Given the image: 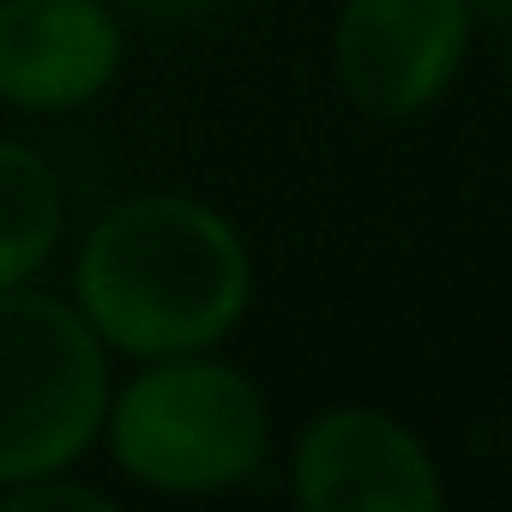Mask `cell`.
Instances as JSON below:
<instances>
[{
    "instance_id": "cell-2",
    "label": "cell",
    "mask_w": 512,
    "mask_h": 512,
    "mask_svg": "<svg viewBox=\"0 0 512 512\" xmlns=\"http://www.w3.org/2000/svg\"><path fill=\"white\" fill-rule=\"evenodd\" d=\"M103 440L127 482L193 500L260 476L272 452V410L253 374L211 350L157 356L109 392Z\"/></svg>"
},
{
    "instance_id": "cell-6",
    "label": "cell",
    "mask_w": 512,
    "mask_h": 512,
    "mask_svg": "<svg viewBox=\"0 0 512 512\" xmlns=\"http://www.w3.org/2000/svg\"><path fill=\"white\" fill-rule=\"evenodd\" d=\"M127 61L115 0H0V103L67 115L97 103Z\"/></svg>"
},
{
    "instance_id": "cell-3",
    "label": "cell",
    "mask_w": 512,
    "mask_h": 512,
    "mask_svg": "<svg viewBox=\"0 0 512 512\" xmlns=\"http://www.w3.org/2000/svg\"><path fill=\"white\" fill-rule=\"evenodd\" d=\"M109 392V350L73 302L0 290V488L73 470L103 440Z\"/></svg>"
},
{
    "instance_id": "cell-4",
    "label": "cell",
    "mask_w": 512,
    "mask_h": 512,
    "mask_svg": "<svg viewBox=\"0 0 512 512\" xmlns=\"http://www.w3.org/2000/svg\"><path fill=\"white\" fill-rule=\"evenodd\" d=\"M470 31V0H344L332 31V67L362 115L404 121L446 97L470 55Z\"/></svg>"
},
{
    "instance_id": "cell-1",
    "label": "cell",
    "mask_w": 512,
    "mask_h": 512,
    "mask_svg": "<svg viewBox=\"0 0 512 512\" xmlns=\"http://www.w3.org/2000/svg\"><path fill=\"white\" fill-rule=\"evenodd\" d=\"M253 302V253L241 229L187 193L109 205L73 266V308L109 356L157 362L217 350Z\"/></svg>"
},
{
    "instance_id": "cell-5",
    "label": "cell",
    "mask_w": 512,
    "mask_h": 512,
    "mask_svg": "<svg viewBox=\"0 0 512 512\" xmlns=\"http://www.w3.org/2000/svg\"><path fill=\"white\" fill-rule=\"evenodd\" d=\"M290 494L302 512H440L446 482L434 452L374 404L320 410L290 458Z\"/></svg>"
},
{
    "instance_id": "cell-9",
    "label": "cell",
    "mask_w": 512,
    "mask_h": 512,
    "mask_svg": "<svg viewBox=\"0 0 512 512\" xmlns=\"http://www.w3.org/2000/svg\"><path fill=\"white\" fill-rule=\"evenodd\" d=\"M223 0H115L121 19H139V25H157V31H187L199 19H211Z\"/></svg>"
},
{
    "instance_id": "cell-8",
    "label": "cell",
    "mask_w": 512,
    "mask_h": 512,
    "mask_svg": "<svg viewBox=\"0 0 512 512\" xmlns=\"http://www.w3.org/2000/svg\"><path fill=\"white\" fill-rule=\"evenodd\" d=\"M0 506L7 512H109V494L79 482L73 470H43V476L0 488Z\"/></svg>"
},
{
    "instance_id": "cell-10",
    "label": "cell",
    "mask_w": 512,
    "mask_h": 512,
    "mask_svg": "<svg viewBox=\"0 0 512 512\" xmlns=\"http://www.w3.org/2000/svg\"><path fill=\"white\" fill-rule=\"evenodd\" d=\"M506 85H512V25H506Z\"/></svg>"
},
{
    "instance_id": "cell-7",
    "label": "cell",
    "mask_w": 512,
    "mask_h": 512,
    "mask_svg": "<svg viewBox=\"0 0 512 512\" xmlns=\"http://www.w3.org/2000/svg\"><path fill=\"white\" fill-rule=\"evenodd\" d=\"M67 235V193L55 163L25 145L0 139V290L31 284Z\"/></svg>"
}]
</instances>
